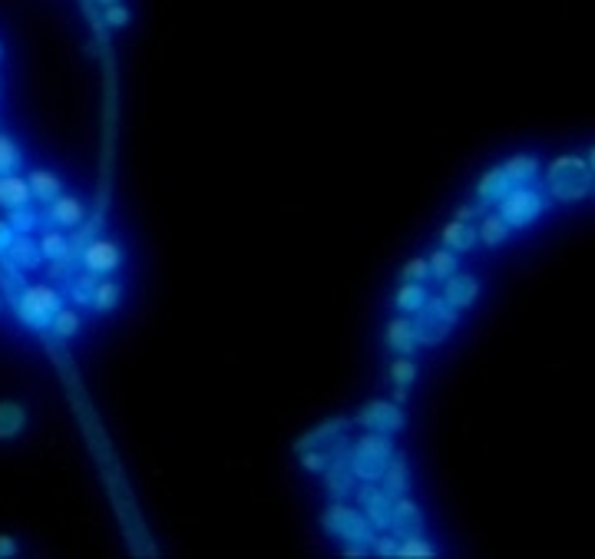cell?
<instances>
[{"label": "cell", "mask_w": 595, "mask_h": 559, "mask_svg": "<svg viewBox=\"0 0 595 559\" xmlns=\"http://www.w3.org/2000/svg\"><path fill=\"white\" fill-rule=\"evenodd\" d=\"M595 173L589 169V159L582 156H556L546 173V193L562 205H572L592 193Z\"/></svg>", "instance_id": "obj_1"}, {"label": "cell", "mask_w": 595, "mask_h": 559, "mask_svg": "<svg viewBox=\"0 0 595 559\" xmlns=\"http://www.w3.org/2000/svg\"><path fill=\"white\" fill-rule=\"evenodd\" d=\"M391 457H394L391 434H374V431H367V437H361V441L351 447L347 467H351V473L357 477V483H381Z\"/></svg>", "instance_id": "obj_2"}, {"label": "cell", "mask_w": 595, "mask_h": 559, "mask_svg": "<svg viewBox=\"0 0 595 559\" xmlns=\"http://www.w3.org/2000/svg\"><path fill=\"white\" fill-rule=\"evenodd\" d=\"M546 205H549L546 193L529 183V185H513L496 203V213L509 229H529L539 215L546 213Z\"/></svg>", "instance_id": "obj_3"}, {"label": "cell", "mask_w": 595, "mask_h": 559, "mask_svg": "<svg viewBox=\"0 0 595 559\" xmlns=\"http://www.w3.org/2000/svg\"><path fill=\"white\" fill-rule=\"evenodd\" d=\"M457 308L443 301V295H427L420 311H413V331H417V345L437 347L443 337L457 328Z\"/></svg>", "instance_id": "obj_4"}, {"label": "cell", "mask_w": 595, "mask_h": 559, "mask_svg": "<svg viewBox=\"0 0 595 559\" xmlns=\"http://www.w3.org/2000/svg\"><path fill=\"white\" fill-rule=\"evenodd\" d=\"M321 523H325V530L341 543H364V546H371V540L377 536V530L367 523L364 513L357 510V507H347V503H341V500H335L327 507Z\"/></svg>", "instance_id": "obj_5"}, {"label": "cell", "mask_w": 595, "mask_h": 559, "mask_svg": "<svg viewBox=\"0 0 595 559\" xmlns=\"http://www.w3.org/2000/svg\"><path fill=\"white\" fill-rule=\"evenodd\" d=\"M60 308H63V298H60V291L53 285H30V289H24V295L17 301L20 321L37 331L47 328Z\"/></svg>", "instance_id": "obj_6"}, {"label": "cell", "mask_w": 595, "mask_h": 559, "mask_svg": "<svg viewBox=\"0 0 595 559\" xmlns=\"http://www.w3.org/2000/svg\"><path fill=\"white\" fill-rule=\"evenodd\" d=\"M354 497H357V510L364 513L367 523H371L377 533L391 530V516H394V497H391L384 487H377V483H361V487H354Z\"/></svg>", "instance_id": "obj_7"}, {"label": "cell", "mask_w": 595, "mask_h": 559, "mask_svg": "<svg viewBox=\"0 0 595 559\" xmlns=\"http://www.w3.org/2000/svg\"><path fill=\"white\" fill-rule=\"evenodd\" d=\"M354 424H361L364 431H374V434H397L403 427V411L397 401L377 397V401H367V404L357 411Z\"/></svg>", "instance_id": "obj_8"}, {"label": "cell", "mask_w": 595, "mask_h": 559, "mask_svg": "<svg viewBox=\"0 0 595 559\" xmlns=\"http://www.w3.org/2000/svg\"><path fill=\"white\" fill-rule=\"evenodd\" d=\"M50 209L40 215V225H57V229H80V225L87 223V209L80 199L73 195H63L60 193L53 203H47Z\"/></svg>", "instance_id": "obj_9"}, {"label": "cell", "mask_w": 595, "mask_h": 559, "mask_svg": "<svg viewBox=\"0 0 595 559\" xmlns=\"http://www.w3.org/2000/svg\"><path fill=\"white\" fill-rule=\"evenodd\" d=\"M83 265L97 275H113L123 265V249L113 239H90L83 249Z\"/></svg>", "instance_id": "obj_10"}, {"label": "cell", "mask_w": 595, "mask_h": 559, "mask_svg": "<svg viewBox=\"0 0 595 559\" xmlns=\"http://www.w3.org/2000/svg\"><path fill=\"white\" fill-rule=\"evenodd\" d=\"M480 295V281L473 279V275H460V271H453L450 279H443V301L453 305L457 311L470 308L473 301Z\"/></svg>", "instance_id": "obj_11"}, {"label": "cell", "mask_w": 595, "mask_h": 559, "mask_svg": "<svg viewBox=\"0 0 595 559\" xmlns=\"http://www.w3.org/2000/svg\"><path fill=\"white\" fill-rule=\"evenodd\" d=\"M513 189V183H509V175L503 173V166H493V169H486V173L480 175V183H477V199H480V213L483 209H493V205L503 199V195Z\"/></svg>", "instance_id": "obj_12"}, {"label": "cell", "mask_w": 595, "mask_h": 559, "mask_svg": "<svg viewBox=\"0 0 595 559\" xmlns=\"http://www.w3.org/2000/svg\"><path fill=\"white\" fill-rule=\"evenodd\" d=\"M391 533H397V536H417V533H423V513H420V507L407 497V493L394 500Z\"/></svg>", "instance_id": "obj_13"}, {"label": "cell", "mask_w": 595, "mask_h": 559, "mask_svg": "<svg viewBox=\"0 0 595 559\" xmlns=\"http://www.w3.org/2000/svg\"><path fill=\"white\" fill-rule=\"evenodd\" d=\"M381 487H384L391 497H403V493H411V467H407V457L394 450L391 463H387L384 477H381Z\"/></svg>", "instance_id": "obj_14"}, {"label": "cell", "mask_w": 595, "mask_h": 559, "mask_svg": "<svg viewBox=\"0 0 595 559\" xmlns=\"http://www.w3.org/2000/svg\"><path fill=\"white\" fill-rule=\"evenodd\" d=\"M347 427H351V421H345V417H337V421H325V424H317L315 431H307V434L295 444V450L305 453V450H311V447L331 444V441H337V437L345 434Z\"/></svg>", "instance_id": "obj_15"}, {"label": "cell", "mask_w": 595, "mask_h": 559, "mask_svg": "<svg viewBox=\"0 0 595 559\" xmlns=\"http://www.w3.org/2000/svg\"><path fill=\"white\" fill-rule=\"evenodd\" d=\"M33 203V193H30V183L20 179L17 173L0 175V205L4 209H20V205Z\"/></svg>", "instance_id": "obj_16"}, {"label": "cell", "mask_w": 595, "mask_h": 559, "mask_svg": "<svg viewBox=\"0 0 595 559\" xmlns=\"http://www.w3.org/2000/svg\"><path fill=\"white\" fill-rule=\"evenodd\" d=\"M325 483H327V493H331V500H345V497H351V493H354L357 477L351 473L347 460H335L325 470Z\"/></svg>", "instance_id": "obj_17"}, {"label": "cell", "mask_w": 595, "mask_h": 559, "mask_svg": "<svg viewBox=\"0 0 595 559\" xmlns=\"http://www.w3.org/2000/svg\"><path fill=\"white\" fill-rule=\"evenodd\" d=\"M440 242L447 245V249H453V251H470L473 245L480 242V235H477V229H473L467 219H453V223L443 225Z\"/></svg>", "instance_id": "obj_18"}, {"label": "cell", "mask_w": 595, "mask_h": 559, "mask_svg": "<svg viewBox=\"0 0 595 559\" xmlns=\"http://www.w3.org/2000/svg\"><path fill=\"white\" fill-rule=\"evenodd\" d=\"M384 341L397 355H413L417 351V331H413V318H394L387 325Z\"/></svg>", "instance_id": "obj_19"}, {"label": "cell", "mask_w": 595, "mask_h": 559, "mask_svg": "<svg viewBox=\"0 0 595 559\" xmlns=\"http://www.w3.org/2000/svg\"><path fill=\"white\" fill-rule=\"evenodd\" d=\"M10 259V265H20V269H40V261H43V255H40V245L30 235H17V239L10 242V249L4 251Z\"/></svg>", "instance_id": "obj_20"}, {"label": "cell", "mask_w": 595, "mask_h": 559, "mask_svg": "<svg viewBox=\"0 0 595 559\" xmlns=\"http://www.w3.org/2000/svg\"><path fill=\"white\" fill-rule=\"evenodd\" d=\"M27 183H30V193H33V199L37 203H53L60 193H63V183H60V175L57 173H50V169H33V173L27 175Z\"/></svg>", "instance_id": "obj_21"}, {"label": "cell", "mask_w": 595, "mask_h": 559, "mask_svg": "<svg viewBox=\"0 0 595 559\" xmlns=\"http://www.w3.org/2000/svg\"><path fill=\"white\" fill-rule=\"evenodd\" d=\"M27 427V411L17 401H0V441H14Z\"/></svg>", "instance_id": "obj_22"}, {"label": "cell", "mask_w": 595, "mask_h": 559, "mask_svg": "<svg viewBox=\"0 0 595 559\" xmlns=\"http://www.w3.org/2000/svg\"><path fill=\"white\" fill-rule=\"evenodd\" d=\"M503 173L509 175V183L513 185H529L536 183L539 175V159L536 156H513V159H506V166H503Z\"/></svg>", "instance_id": "obj_23"}, {"label": "cell", "mask_w": 595, "mask_h": 559, "mask_svg": "<svg viewBox=\"0 0 595 559\" xmlns=\"http://www.w3.org/2000/svg\"><path fill=\"white\" fill-rule=\"evenodd\" d=\"M40 245V255L43 259H50V261H60V259H73L77 251H73V245H70V239L63 235V232H57V229H47L43 232V239L37 242Z\"/></svg>", "instance_id": "obj_24"}, {"label": "cell", "mask_w": 595, "mask_h": 559, "mask_svg": "<svg viewBox=\"0 0 595 559\" xmlns=\"http://www.w3.org/2000/svg\"><path fill=\"white\" fill-rule=\"evenodd\" d=\"M423 301H427V289H423V281H403L401 289H397V295H394L397 311H403V315L420 311Z\"/></svg>", "instance_id": "obj_25"}, {"label": "cell", "mask_w": 595, "mask_h": 559, "mask_svg": "<svg viewBox=\"0 0 595 559\" xmlns=\"http://www.w3.org/2000/svg\"><path fill=\"white\" fill-rule=\"evenodd\" d=\"M477 235H480L483 245L496 249V245H503V242L509 239V225L499 219V213H486V215H483L480 229H477Z\"/></svg>", "instance_id": "obj_26"}, {"label": "cell", "mask_w": 595, "mask_h": 559, "mask_svg": "<svg viewBox=\"0 0 595 559\" xmlns=\"http://www.w3.org/2000/svg\"><path fill=\"white\" fill-rule=\"evenodd\" d=\"M433 556H437V550L423 540V533H417V536H401V540H397V559H433Z\"/></svg>", "instance_id": "obj_27"}, {"label": "cell", "mask_w": 595, "mask_h": 559, "mask_svg": "<svg viewBox=\"0 0 595 559\" xmlns=\"http://www.w3.org/2000/svg\"><path fill=\"white\" fill-rule=\"evenodd\" d=\"M123 298V285L119 281H99L93 289V308L97 311H113Z\"/></svg>", "instance_id": "obj_28"}, {"label": "cell", "mask_w": 595, "mask_h": 559, "mask_svg": "<svg viewBox=\"0 0 595 559\" xmlns=\"http://www.w3.org/2000/svg\"><path fill=\"white\" fill-rule=\"evenodd\" d=\"M427 261H430V275H433V279H440V281L450 279L453 271H457V251L447 249V245H440V249L433 251Z\"/></svg>", "instance_id": "obj_29"}, {"label": "cell", "mask_w": 595, "mask_h": 559, "mask_svg": "<svg viewBox=\"0 0 595 559\" xmlns=\"http://www.w3.org/2000/svg\"><path fill=\"white\" fill-rule=\"evenodd\" d=\"M20 166H24V153H20V146L14 143L10 136L0 133V175L17 173Z\"/></svg>", "instance_id": "obj_30"}, {"label": "cell", "mask_w": 595, "mask_h": 559, "mask_svg": "<svg viewBox=\"0 0 595 559\" xmlns=\"http://www.w3.org/2000/svg\"><path fill=\"white\" fill-rule=\"evenodd\" d=\"M7 223H10V229L17 232V235H30V232L40 225V213H33L30 205H20V209H10Z\"/></svg>", "instance_id": "obj_31"}, {"label": "cell", "mask_w": 595, "mask_h": 559, "mask_svg": "<svg viewBox=\"0 0 595 559\" xmlns=\"http://www.w3.org/2000/svg\"><path fill=\"white\" fill-rule=\"evenodd\" d=\"M50 331L67 341V337H73L80 331V315L70 308H60L57 315H53V321H50Z\"/></svg>", "instance_id": "obj_32"}, {"label": "cell", "mask_w": 595, "mask_h": 559, "mask_svg": "<svg viewBox=\"0 0 595 559\" xmlns=\"http://www.w3.org/2000/svg\"><path fill=\"white\" fill-rule=\"evenodd\" d=\"M97 285H99V275L87 269V275H80V279L73 281V301L93 308V289H97Z\"/></svg>", "instance_id": "obj_33"}, {"label": "cell", "mask_w": 595, "mask_h": 559, "mask_svg": "<svg viewBox=\"0 0 595 559\" xmlns=\"http://www.w3.org/2000/svg\"><path fill=\"white\" fill-rule=\"evenodd\" d=\"M391 381L401 387H411L413 381H417V365L411 361V355H401L394 365H391Z\"/></svg>", "instance_id": "obj_34"}, {"label": "cell", "mask_w": 595, "mask_h": 559, "mask_svg": "<svg viewBox=\"0 0 595 559\" xmlns=\"http://www.w3.org/2000/svg\"><path fill=\"white\" fill-rule=\"evenodd\" d=\"M430 279V261L427 259H411L401 269V281H427Z\"/></svg>", "instance_id": "obj_35"}, {"label": "cell", "mask_w": 595, "mask_h": 559, "mask_svg": "<svg viewBox=\"0 0 595 559\" xmlns=\"http://www.w3.org/2000/svg\"><path fill=\"white\" fill-rule=\"evenodd\" d=\"M371 546H374L377 556H384V559L397 556V540L391 536V533H377L374 540H371Z\"/></svg>", "instance_id": "obj_36"}, {"label": "cell", "mask_w": 595, "mask_h": 559, "mask_svg": "<svg viewBox=\"0 0 595 559\" xmlns=\"http://www.w3.org/2000/svg\"><path fill=\"white\" fill-rule=\"evenodd\" d=\"M106 24H109V27H126V24H129V10H126L123 4H109V7H106Z\"/></svg>", "instance_id": "obj_37"}, {"label": "cell", "mask_w": 595, "mask_h": 559, "mask_svg": "<svg viewBox=\"0 0 595 559\" xmlns=\"http://www.w3.org/2000/svg\"><path fill=\"white\" fill-rule=\"evenodd\" d=\"M17 239V232L10 229V223L7 219H0V255H4V251L10 249V242Z\"/></svg>", "instance_id": "obj_38"}, {"label": "cell", "mask_w": 595, "mask_h": 559, "mask_svg": "<svg viewBox=\"0 0 595 559\" xmlns=\"http://www.w3.org/2000/svg\"><path fill=\"white\" fill-rule=\"evenodd\" d=\"M17 553H20L17 540H14V536H7V533H4V536H0V559H10V556H17Z\"/></svg>", "instance_id": "obj_39"}, {"label": "cell", "mask_w": 595, "mask_h": 559, "mask_svg": "<svg viewBox=\"0 0 595 559\" xmlns=\"http://www.w3.org/2000/svg\"><path fill=\"white\" fill-rule=\"evenodd\" d=\"M477 213H480V205H460V209H457V219H467V223H470Z\"/></svg>", "instance_id": "obj_40"}, {"label": "cell", "mask_w": 595, "mask_h": 559, "mask_svg": "<svg viewBox=\"0 0 595 559\" xmlns=\"http://www.w3.org/2000/svg\"><path fill=\"white\" fill-rule=\"evenodd\" d=\"M394 401H397V404H403V401H407V387H401V384H397V391H394Z\"/></svg>", "instance_id": "obj_41"}, {"label": "cell", "mask_w": 595, "mask_h": 559, "mask_svg": "<svg viewBox=\"0 0 595 559\" xmlns=\"http://www.w3.org/2000/svg\"><path fill=\"white\" fill-rule=\"evenodd\" d=\"M589 169L595 173V143H592V153H589Z\"/></svg>", "instance_id": "obj_42"}, {"label": "cell", "mask_w": 595, "mask_h": 559, "mask_svg": "<svg viewBox=\"0 0 595 559\" xmlns=\"http://www.w3.org/2000/svg\"><path fill=\"white\" fill-rule=\"evenodd\" d=\"M99 4H103V7H109V4H119V0H99Z\"/></svg>", "instance_id": "obj_43"}, {"label": "cell", "mask_w": 595, "mask_h": 559, "mask_svg": "<svg viewBox=\"0 0 595 559\" xmlns=\"http://www.w3.org/2000/svg\"><path fill=\"white\" fill-rule=\"evenodd\" d=\"M589 195H595V179H592V193H589Z\"/></svg>", "instance_id": "obj_44"}, {"label": "cell", "mask_w": 595, "mask_h": 559, "mask_svg": "<svg viewBox=\"0 0 595 559\" xmlns=\"http://www.w3.org/2000/svg\"><path fill=\"white\" fill-rule=\"evenodd\" d=\"M0 57H4V47H0Z\"/></svg>", "instance_id": "obj_45"}]
</instances>
